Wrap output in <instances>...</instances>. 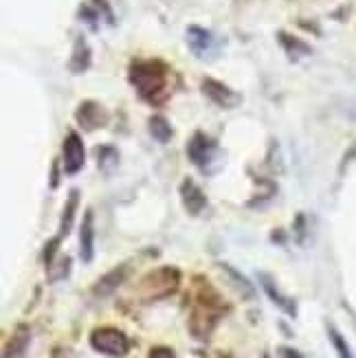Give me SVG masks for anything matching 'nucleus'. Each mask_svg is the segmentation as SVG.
<instances>
[{
    "instance_id": "obj_1",
    "label": "nucleus",
    "mask_w": 356,
    "mask_h": 358,
    "mask_svg": "<svg viewBox=\"0 0 356 358\" xmlns=\"http://www.w3.org/2000/svg\"><path fill=\"white\" fill-rule=\"evenodd\" d=\"M167 66L159 59H148V62H132L130 66V82L136 88L138 97L145 101L159 103L163 101L167 92Z\"/></svg>"
},
{
    "instance_id": "obj_2",
    "label": "nucleus",
    "mask_w": 356,
    "mask_h": 358,
    "mask_svg": "<svg viewBox=\"0 0 356 358\" xmlns=\"http://www.w3.org/2000/svg\"><path fill=\"white\" fill-rule=\"evenodd\" d=\"M90 345L99 354L123 358L130 352V338L117 328H97L90 334Z\"/></svg>"
},
{
    "instance_id": "obj_3",
    "label": "nucleus",
    "mask_w": 356,
    "mask_h": 358,
    "mask_svg": "<svg viewBox=\"0 0 356 358\" xmlns=\"http://www.w3.org/2000/svg\"><path fill=\"white\" fill-rule=\"evenodd\" d=\"M178 282L180 273L176 268H159L141 282V292L148 299H161L165 294H172L178 288Z\"/></svg>"
},
{
    "instance_id": "obj_4",
    "label": "nucleus",
    "mask_w": 356,
    "mask_h": 358,
    "mask_svg": "<svg viewBox=\"0 0 356 358\" xmlns=\"http://www.w3.org/2000/svg\"><path fill=\"white\" fill-rule=\"evenodd\" d=\"M187 44H190L192 53L200 59L211 57V55H215V51H218V40H215V36L209 29H203L198 24L187 27Z\"/></svg>"
},
{
    "instance_id": "obj_5",
    "label": "nucleus",
    "mask_w": 356,
    "mask_h": 358,
    "mask_svg": "<svg viewBox=\"0 0 356 358\" xmlns=\"http://www.w3.org/2000/svg\"><path fill=\"white\" fill-rule=\"evenodd\" d=\"M62 152H64L62 154V159H64V172L69 176H75L84 167V161H86V148H84L82 136L77 132H69Z\"/></svg>"
},
{
    "instance_id": "obj_6",
    "label": "nucleus",
    "mask_w": 356,
    "mask_h": 358,
    "mask_svg": "<svg viewBox=\"0 0 356 358\" xmlns=\"http://www.w3.org/2000/svg\"><path fill=\"white\" fill-rule=\"evenodd\" d=\"M215 154H218V150H215V143L209 136H205L203 132H196L192 136V141L187 145V157L194 165H198L200 169L209 167L211 161L215 159Z\"/></svg>"
},
{
    "instance_id": "obj_7",
    "label": "nucleus",
    "mask_w": 356,
    "mask_h": 358,
    "mask_svg": "<svg viewBox=\"0 0 356 358\" xmlns=\"http://www.w3.org/2000/svg\"><path fill=\"white\" fill-rule=\"evenodd\" d=\"M203 92H205V97L207 99H211L215 106H220V108H236V106H240V95L236 90H231L227 84H222V82H218V80H211V77H205L203 80Z\"/></svg>"
},
{
    "instance_id": "obj_8",
    "label": "nucleus",
    "mask_w": 356,
    "mask_h": 358,
    "mask_svg": "<svg viewBox=\"0 0 356 358\" xmlns=\"http://www.w3.org/2000/svg\"><path fill=\"white\" fill-rule=\"evenodd\" d=\"M75 121L80 123L82 130L92 132L97 128H104L108 123V113L104 110V106L97 101H84L75 113Z\"/></svg>"
},
{
    "instance_id": "obj_9",
    "label": "nucleus",
    "mask_w": 356,
    "mask_h": 358,
    "mask_svg": "<svg viewBox=\"0 0 356 358\" xmlns=\"http://www.w3.org/2000/svg\"><path fill=\"white\" fill-rule=\"evenodd\" d=\"M180 198H183L185 211H187L190 215L203 213L207 207V196L203 194V189H200L192 178H185L180 182Z\"/></svg>"
},
{
    "instance_id": "obj_10",
    "label": "nucleus",
    "mask_w": 356,
    "mask_h": 358,
    "mask_svg": "<svg viewBox=\"0 0 356 358\" xmlns=\"http://www.w3.org/2000/svg\"><path fill=\"white\" fill-rule=\"evenodd\" d=\"M80 255L84 264H90L95 257V215L90 209L84 213L80 227Z\"/></svg>"
},
{
    "instance_id": "obj_11",
    "label": "nucleus",
    "mask_w": 356,
    "mask_h": 358,
    "mask_svg": "<svg viewBox=\"0 0 356 358\" xmlns=\"http://www.w3.org/2000/svg\"><path fill=\"white\" fill-rule=\"evenodd\" d=\"M257 279H259V284H262V288H264V292L269 294V299L280 308V310H284L286 315H290V317H295L297 315V306H295V301L292 299H288V297H284V294L277 290V286H275V282L271 279V275H266V273H257Z\"/></svg>"
},
{
    "instance_id": "obj_12",
    "label": "nucleus",
    "mask_w": 356,
    "mask_h": 358,
    "mask_svg": "<svg viewBox=\"0 0 356 358\" xmlns=\"http://www.w3.org/2000/svg\"><path fill=\"white\" fill-rule=\"evenodd\" d=\"M29 343H31V330L27 325H18L15 332L11 334V338L7 341L3 358H27Z\"/></svg>"
},
{
    "instance_id": "obj_13",
    "label": "nucleus",
    "mask_w": 356,
    "mask_h": 358,
    "mask_svg": "<svg viewBox=\"0 0 356 358\" xmlns=\"http://www.w3.org/2000/svg\"><path fill=\"white\" fill-rule=\"evenodd\" d=\"M126 273H128V266H119V268H113L111 273H106L99 282L92 286V294H95V297H108V294H113L123 284Z\"/></svg>"
},
{
    "instance_id": "obj_14",
    "label": "nucleus",
    "mask_w": 356,
    "mask_h": 358,
    "mask_svg": "<svg viewBox=\"0 0 356 358\" xmlns=\"http://www.w3.org/2000/svg\"><path fill=\"white\" fill-rule=\"evenodd\" d=\"M90 59H92L90 46H88L86 38L80 36V38L75 40V46H73V55H71V62H69V71L75 73V75H80V73L88 71Z\"/></svg>"
},
{
    "instance_id": "obj_15",
    "label": "nucleus",
    "mask_w": 356,
    "mask_h": 358,
    "mask_svg": "<svg viewBox=\"0 0 356 358\" xmlns=\"http://www.w3.org/2000/svg\"><path fill=\"white\" fill-rule=\"evenodd\" d=\"M77 205H80V192L73 189L69 194V200L64 205V213H62V222H59V238H66L73 224H75V213H77Z\"/></svg>"
},
{
    "instance_id": "obj_16",
    "label": "nucleus",
    "mask_w": 356,
    "mask_h": 358,
    "mask_svg": "<svg viewBox=\"0 0 356 358\" xmlns=\"http://www.w3.org/2000/svg\"><path fill=\"white\" fill-rule=\"evenodd\" d=\"M148 128H150L152 138H157L159 143H167L169 138H172V134H174L172 126H169V121L165 117H161V115H154L148 121Z\"/></svg>"
},
{
    "instance_id": "obj_17",
    "label": "nucleus",
    "mask_w": 356,
    "mask_h": 358,
    "mask_svg": "<svg viewBox=\"0 0 356 358\" xmlns=\"http://www.w3.org/2000/svg\"><path fill=\"white\" fill-rule=\"evenodd\" d=\"M280 42H282V46H284L286 53H288L292 59H299L301 55H308V53H311V46H308L306 42H301V40H297V38L288 36V34H280Z\"/></svg>"
},
{
    "instance_id": "obj_18",
    "label": "nucleus",
    "mask_w": 356,
    "mask_h": 358,
    "mask_svg": "<svg viewBox=\"0 0 356 358\" xmlns=\"http://www.w3.org/2000/svg\"><path fill=\"white\" fill-rule=\"evenodd\" d=\"M328 336H330V343H332V348H334V352H336L339 358H354L352 356V350L348 345V341L343 338L341 332L334 328V325H328Z\"/></svg>"
},
{
    "instance_id": "obj_19",
    "label": "nucleus",
    "mask_w": 356,
    "mask_h": 358,
    "mask_svg": "<svg viewBox=\"0 0 356 358\" xmlns=\"http://www.w3.org/2000/svg\"><path fill=\"white\" fill-rule=\"evenodd\" d=\"M69 273H71V257H69V255L59 257L57 264H51V266H49L51 282H59V279H66Z\"/></svg>"
},
{
    "instance_id": "obj_20",
    "label": "nucleus",
    "mask_w": 356,
    "mask_h": 358,
    "mask_svg": "<svg viewBox=\"0 0 356 358\" xmlns=\"http://www.w3.org/2000/svg\"><path fill=\"white\" fill-rule=\"evenodd\" d=\"M97 161L104 169H111L117 163V152L113 148H99L97 150Z\"/></svg>"
},
{
    "instance_id": "obj_21",
    "label": "nucleus",
    "mask_w": 356,
    "mask_h": 358,
    "mask_svg": "<svg viewBox=\"0 0 356 358\" xmlns=\"http://www.w3.org/2000/svg\"><path fill=\"white\" fill-rule=\"evenodd\" d=\"M222 268H225V271H227V273H229L231 277L236 279V284H238V286H242V288H244L246 297H253V286H251V282H246V277H244V275H240V273H238L236 268H231L229 264H222Z\"/></svg>"
},
{
    "instance_id": "obj_22",
    "label": "nucleus",
    "mask_w": 356,
    "mask_h": 358,
    "mask_svg": "<svg viewBox=\"0 0 356 358\" xmlns=\"http://www.w3.org/2000/svg\"><path fill=\"white\" fill-rule=\"evenodd\" d=\"M59 242H62V238L59 236H55L49 244L44 246V264L46 266H51L53 264V259H55V253H57V246H59Z\"/></svg>"
},
{
    "instance_id": "obj_23",
    "label": "nucleus",
    "mask_w": 356,
    "mask_h": 358,
    "mask_svg": "<svg viewBox=\"0 0 356 358\" xmlns=\"http://www.w3.org/2000/svg\"><path fill=\"white\" fill-rule=\"evenodd\" d=\"M80 18H84L92 29L97 27V20H99V11H92L90 7H82L80 9Z\"/></svg>"
},
{
    "instance_id": "obj_24",
    "label": "nucleus",
    "mask_w": 356,
    "mask_h": 358,
    "mask_svg": "<svg viewBox=\"0 0 356 358\" xmlns=\"http://www.w3.org/2000/svg\"><path fill=\"white\" fill-rule=\"evenodd\" d=\"M92 3H95V7H97V9H101V13L106 15V22H108V24H113V22H115L113 11H111V7H108L106 0H92Z\"/></svg>"
},
{
    "instance_id": "obj_25",
    "label": "nucleus",
    "mask_w": 356,
    "mask_h": 358,
    "mask_svg": "<svg viewBox=\"0 0 356 358\" xmlns=\"http://www.w3.org/2000/svg\"><path fill=\"white\" fill-rule=\"evenodd\" d=\"M150 358H176V356H174V352L169 350V348H154L150 352Z\"/></svg>"
},
{
    "instance_id": "obj_26",
    "label": "nucleus",
    "mask_w": 356,
    "mask_h": 358,
    "mask_svg": "<svg viewBox=\"0 0 356 358\" xmlns=\"http://www.w3.org/2000/svg\"><path fill=\"white\" fill-rule=\"evenodd\" d=\"M280 358H304L297 350H290V348H282L280 350Z\"/></svg>"
},
{
    "instance_id": "obj_27",
    "label": "nucleus",
    "mask_w": 356,
    "mask_h": 358,
    "mask_svg": "<svg viewBox=\"0 0 356 358\" xmlns=\"http://www.w3.org/2000/svg\"><path fill=\"white\" fill-rule=\"evenodd\" d=\"M343 113H346L350 119H354V121H356V99H352V101H348V103H346Z\"/></svg>"
}]
</instances>
